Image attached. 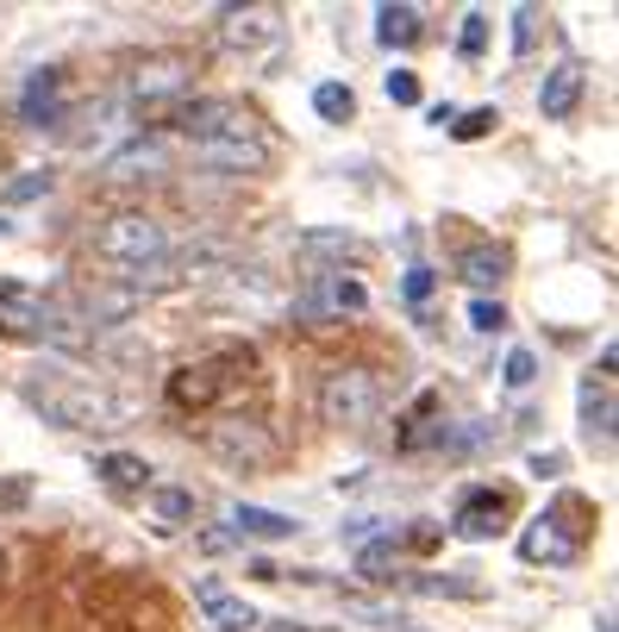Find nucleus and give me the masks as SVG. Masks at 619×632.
I'll return each mask as SVG.
<instances>
[{
  "instance_id": "nucleus-19",
  "label": "nucleus",
  "mask_w": 619,
  "mask_h": 632,
  "mask_svg": "<svg viewBox=\"0 0 619 632\" xmlns=\"http://www.w3.org/2000/svg\"><path fill=\"white\" fill-rule=\"evenodd\" d=\"M300 257H338V263H357L363 257V245L350 238V232H300Z\"/></svg>"
},
{
  "instance_id": "nucleus-34",
  "label": "nucleus",
  "mask_w": 619,
  "mask_h": 632,
  "mask_svg": "<svg viewBox=\"0 0 619 632\" xmlns=\"http://www.w3.org/2000/svg\"><path fill=\"white\" fill-rule=\"evenodd\" d=\"M564 470V451H538L532 457V476H557Z\"/></svg>"
},
{
  "instance_id": "nucleus-33",
  "label": "nucleus",
  "mask_w": 619,
  "mask_h": 632,
  "mask_svg": "<svg viewBox=\"0 0 619 632\" xmlns=\"http://www.w3.org/2000/svg\"><path fill=\"white\" fill-rule=\"evenodd\" d=\"M400 288H407V301H425V295H432V270H420V263H413Z\"/></svg>"
},
{
  "instance_id": "nucleus-10",
  "label": "nucleus",
  "mask_w": 619,
  "mask_h": 632,
  "mask_svg": "<svg viewBox=\"0 0 619 632\" xmlns=\"http://www.w3.org/2000/svg\"><path fill=\"white\" fill-rule=\"evenodd\" d=\"M207 445H213V457H225L232 470H263L275 457V438L263 432V420H220V426L207 432Z\"/></svg>"
},
{
  "instance_id": "nucleus-32",
  "label": "nucleus",
  "mask_w": 619,
  "mask_h": 632,
  "mask_svg": "<svg viewBox=\"0 0 619 632\" xmlns=\"http://www.w3.org/2000/svg\"><path fill=\"white\" fill-rule=\"evenodd\" d=\"M388 101H400V107H413V101H420V82L407 76V70H395V76H388Z\"/></svg>"
},
{
  "instance_id": "nucleus-12",
  "label": "nucleus",
  "mask_w": 619,
  "mask_h": 632,
  "mask_svg": "<svg viewBox=\"0 0 619 632\" xmlns=\"http://www.w3.org/2000/svg\"><path fill=\"white\" fill-rule=\"evenodd\" d=\"M582 88H589V70H582L575 57L557 63L545 76V88H538V113H545V120H570L575 107H582Z\"/></svg>"
},
{
  "instance_id": "nucleus-1",
  "label": "nucleus",
  "mask_w": 619,
  "mask_h": 632,
  "mask_svg": "<svg viewBox=\"0 0 619 632\" xmlns=\"http://www.w3.org/2000/svg\"><path fill=\"white\" fill-rule=\"evenodd\" d=\"M200 170H220V176H257L270 170V132L250 107L225 101V95H200V101H175L170 120Z\"/></svg>"
},
{
  "instance_id": "nucleus-21",
  "label": "nucleus",
  "mask_w": 619,
  "mask_h": 632,
  "mask_svg": "<svg viewBox=\"0 0 619 632\" xmlns=\"http://www.w3.org/2000/svg\"><path fill=\"white\" fill-rule=\"evenodd\" d=\"M195 488H157V495H150V513H157V520H163V526H188V520H195Z\"/></svg>"
},
{
  "instance_id": "nucleus-31",
  "label": "nucleus",
  "mask_w": 619,
  "mask_h": 632,
  "mask_svg": "<svg viewBox=\"0 0 619 632\" xmlns=\"http://www.w3.org/2000/svg\"><path fill=\"white\" fill-rule=\"evenodd\" d=\"M32 195H50V170H32V176H20L7 188V201H32Z\"/></svg>"
},
{
  "instance_id": "nucleus-13",
  "label": "nucleus",
  "mask_w": 619,
  "mask_h": 632,
  "mask_svg": "<svg viewBox=\"0 0 619 632\" xmlns=\"http://www.w3.org/2000/svg\"><path fill=\"white\" fill-rule=\"evenodd\" d=\"M582 432L589 445L614 451V382L607 376H582Z\"/></svg>"
},
{
  "instance_id": "nucleus-26",
  "label": "nucleus",
  "mask_w": 619,
  "mask_h": 632,
  "mask_svg": "<svg viewBox=\"0 0 619 632\" xmlns=\"http://www.w3.org/2000/svg\"><path fill=\"white\" fill-rule=\"evenodd\" d=\"M495 126H500L495 107H470V113H457V126H450V132H457V138H488Z\"/></svg>"
},
{
  "instance_id": "nucleus-35",
  "label": "nucleus",
  "mask_w": 619,
  "mask_h": 632,
  "mask_svg": "<svg viewBox=\"0 0 619 632\" xmlns=\"http://www.w3.org/2000/svg\"><path fill=\"white\" fill-rule=\"evenodd\" d=\"M601 632H614V620H601Z\"/></svg>"
},
{
  "instance_id": "nucleus-25",
  "label": "nucleus",
  "mask_w": 619,
  "mask_h": 632,
  "mask_svg": "<svg viewBox=\"0 0 619 632\" xmlns=\"http://www.w3.org/2000/svg\"><path fill=\"white\" fill-rule=\"evenodd\" d=\"M457 51L470 57V63H475L482 51H488V13H463V32H457Z\"/></svg>"
},
{
  "instance_id": "nucleus-28",
  "label": "nucleus",
  "mask_w": 619,
  "mask_h": 632,
  "mask_svg": "<svg viewBox=\"0 0 619 632\" xmlns=\"http://www.w3.org/2000/svg\"><path fill=\"white\" fill-rule=\"evenodd\" d=\"M538 20H545L538 7H520V13H513V51L520 57H532V45H538Z\"/></svg>"
},
{
  "instance_id": "nucleus-36",
  "label": "nucleus",
  "mask_w": 619,
  "mask_h": 632,
  "mask_svg": "<svg viewBox=\"0 0 619 632\" xmlns=\"http://www.w3.org/2000/svg\"><path fill=\"white\" fill-rule=\"evenodd\" d=\"M275 632H300V627H275Z\"/></svg>"
},
{
  "instance_id": "nucleus-7",
  "label": "nucleus",
  "mask_w": 619,
  "mask_h": 632,
  "mask_svg": "<svg viewBox=\"0 0 619 632\" xmlns=\"http://www.w3.org/2000/svg\"><path fill=\"white\" fill-rule=\"evenodd\" d=\"M313 288L295 301L300 320H313V326H332V320H357V313H370V288L345 270H307Z\"/></svg>"
},
{
  "instance_id": "nucleus-5",
  "label": "nucleus",
  "mask_w": 619,
  "mask_h": 632,
  "mask_svg": "<svg viewBox=\"0 0 619 632\" xmlns=\"http://www.w3.org/2000/svg\"><path fill=\"white\" fill-rule=\"evenodd\" d=\"M589 520H595V507L582 501V495L550 501L545 513L520 532V557L525 563H575L582 545H589Z\"/></svg>"
},
{
  "instance_id": "nucleus-16",
  "label": "nucleus",
  "mask_w": 619,
  "mask_h": 632,
  "mask_svg": "<svg viewBox=\"0 0 619 632\" xmlns=\"http://www.w3.org/2000/svg\"><path fill=\"white\" fill-rule=\"evenodd\" d=\"M232 532H238V538H295L300 520L275 513V507H250V501H238V507H232Z\"/></svg>"
},
{
  "instance_id": "nucleus-2",
  "label": "nucleus",
  "mask_w": 619,
  "mask_h": 632,
  "mask_svg": "<svg viewBox=\"0 0 619 632\" xmlns=\"http://www.w3.org/2000/svg\"><path fill=\"white\" fill-rule=\"evenodd\" d=\"M20 401L57 432H100V426H125V420H132V401H125V395H107L100 382H82V376H70V370H38V376H25Z\"/></svg>"
},
{
  "instance_id": "nucleus-30",
  "label": "nucleus",
  "mask_w": 619,
  "mask_h": 632,
  "mask_svg": "<svg viewBox=\"0 0 619 632\" xmlns=\"http://www.w3.org/2000/svg\"><path fill=\"white\" fill-rule=\"evenodd\" d=\"M32 501V482L25 476H0V513H20Z\"/></svg>"
},
{
  "instance_id": "nucleus-27",
  "label": "nucleus",
  "mask_w": 619,
  "mask_h": 632,
  "mask_svg": "<svg viewBox=\"0 0 619 632\" xmlns=\"http://www.w3.org/2000/svg\"><path fill=\"white\" fill-rule=\"evenodd\" d=\"M500 376H507V388H532V382H538V357L525 351H507V370H500Z\"/></svg>"
},
{
  "instance_id": "nucleus-24",
  "label": "nucleus",
  "mask_w": 619,
  "mask_h": 632,
  "mask_svg": "<svg viewBox=\"0 0 619 632\" xmlns=\"http://www.w3.org/2000/svg\"><path fill=\"white\" fill-rule=\"evenodd\" d=\"M407 588H420V595H457V602H475V595H482L475 577H413Z\"/></svg>"
},
{
  "instance_id": "nucleus-3",
  "label": "nucleus",
  "mask_w": 619,
  "mask_h": 632,
  "mask_svg": "<svg viewBox=\"0 0 619 632\" xmlns=\"http://www.w3.org/2000/svg\"><path fill=\"white\" fill-rule=\"evenodd\" d=\"M0 338L13 345H57V351H88L95 338L82 332L63 295H45L32 282H0Z\"/></svg>"
},
{
  "instance_id": "nucleus-6",
  "label": "nucleus",
  "mask_w": 619,
  "mask_h": 632,
  "mask_svg": "<svg viewBox=\"0 0 619 632\" xmlns=\"http://www.w3.org/2000/svg\"><path fill=\"white\" fill-rule=\"evenodd\" d=\"M375 407H382V382H375V370H363V363H338V370H325L320 420H332V426H370Z\"/></svg>"
},
{
  "instance_id": "nucleus-17",
  "label": "nucleus",
  "mask_w": 619,
  "mask_h": 632,
  "mask_svg": "<svg viewBox=\"0 0 619 632\" xmlns=\"http://www.w3.org/2000/svg\"><path fill=\"white\" fill-rule=\"evenodd\" d=\"M507 263L513 257L500 251V245H470V251L457 257V276L470 282V288H500L507 282Z\"/></svg>"
},
{
  "instance_id": "nucleus-20",
  "label": "nucleus",
  "mask_w": 619,
  "mask_h": 632,
  "mask_svg": "<svg viewBox=\"0 0 619 632\" xmlns=\"http://www.w3.org/2000/svg\"><path fill=\"white\" fill-rule=\"evenodd\" d=\"M200 602H207V614H213V627L220 632H250L263 614L257 607H245V602H225L220 588H200Z\"/></svg>"
},
{
  "instance_id": "nucleus-23",
  "label": "nucleus",
  "mask_w": 619,
  "mask_h": 632,
  "mask_svg": "<svg viewBox=\"0 0 619 632\" xmlns=\"http://www.w3.org/2000/svg\"><path fill=\"white\" fill-rule=\"evenodd\" d=\"M313 113L332 120V126H345L350 113H357V95H350L345 82H320V88H313Z\"/></svg>"
},
{
  "instance_id": "nucleus-18",
  "label": "nucleus",
  "mask_w": 619,
  "mask_h": 632,
  "mask_svg": "<svg viewBox=\"0 0 619 632\" xmlns=\"http://www.w3.org/2000/svg\"><path fill=\"white\" fill-rule=\"evenodd\" d=\"M420 32H425V13H420V7H375V38H382L388 51L420 45Z\"/></svg>"
},
{
  "instance_id": "nucleus-11",
  "label": "nucleus",
  "mask_w": 619,
  "mask_h": 632,
  "mask_svg": "<svg viewBox=\"0 0 619 632\" xmlns=\"http://www.w3.org/2000/svg\"><path fill=\"white\" fill-rule=\"evenodd\" d=\"M125 95L132 101H182L188 95V63L182 57H150V63H138L132 76H125Z\"/></svg>"
},
{
  "instance_id": "nucleus-15",
  "label": "nucleus",
  "mask_w": 619,
  "mask_h": 632,
  "mask_svg": "<svg viewBox=\"0 0 619 632\" xmlns=\"http://www.w3.org/2000/svg\"><path fill=\"white\" fill-rule=\"evenodd\" d=\"M95 476L113 488V495H145L150 488V463L145 457H132V451H107L95 457Z\"/></svg>"
},
{
  "instance_id": "nucleus-22",
  "label": "nucleus",
  "mask_w": 619,
  "mask_h": 632,
  "mask_svg": "<svg viewBox=\"0 0 619 632\" xmlns=\"http://www.w3.org/2000/svg\"><path fill=\"white\" fill-rule=\"evenodd\" d=\"M357 570L370 582H400V552H395V538H382V545H363L357 552Z\"/></svg>"
},
{
  "instance_id": "nucleus-9",
  "label": "nucleus",
  "mask_w": 619,
  "mask_h": 632,
  "mask_svg": "<svg viewBox=\"0 0 619 632\" xmlns=\"http://www.w3.org/2000/svg\"><path fill=\"white\" fill-rule=\"evenodd\" d=\"M20 120L32 132H70V76L57 70V63H45V70H32V82H25L20 95Z\"/></svg>"
},
{
  "instance_id": "nucleus-8",
  "label": "nucleus",
  "mask_w": 619,
  "mask_h": 632,
  "mask_svg": "<svg viewBox=\"0 0 619 632\" xmlns=\"http://www.w3.org/2000/svg\"><path fill=\"white\" fill-rule=\"evenodd\" d=\"M282 7H220V45L225 51H245V57H263L282 45Z\"/></svg>"
},
{
  "instance_id": "nucleus-14",
  "label": "nucleus",
  "mask_w": 619,
  "mask_h": 632,
  "mask_svg": "<svg viewBox=\"0 0 619 632\" xmlns=\"http://www.w3.org/2000/svg\"><path fill=\"white\" fill-rule=\"evenodd\" d=\"M500 513H507V501H500L495 488H475L470 501L457 507L450 532H457V538H495V532H500Z\"/></svg>"
},
{
  "instance_id": "nucleus-29",
  "label": "nucleus",
  "mask_w": 619,
  "mask_h": 632,
  "mask_svg": "<svg viewBox=\"0 0 619 632\" xmlns=\"http://www.w3.org/2000/svg\"><path fill=\"white\" fill-rule=\"evenodd\" d=\"M470 326L475 332H500V326H507V307L488 301V295H475V301H470Z\"/></svg>"
},
{
  "instance_id": "nucleus-4",
  "label": "nucleus",
  "mask_w": 619,
  "mask_h": 632,
  "mask_svg": "<svg viewBox=\"0 0 619 632\" xmlns=\"http://www.w3.org/2000/svg\"><path fill=\"white\" fill-rule=\"evenodd\" d=\"M95 251L107 257L113 270H125V276H145L157 263H170L175 238L157 213H113V220L95 232Z\"/></svg>"
}]
</instances>
